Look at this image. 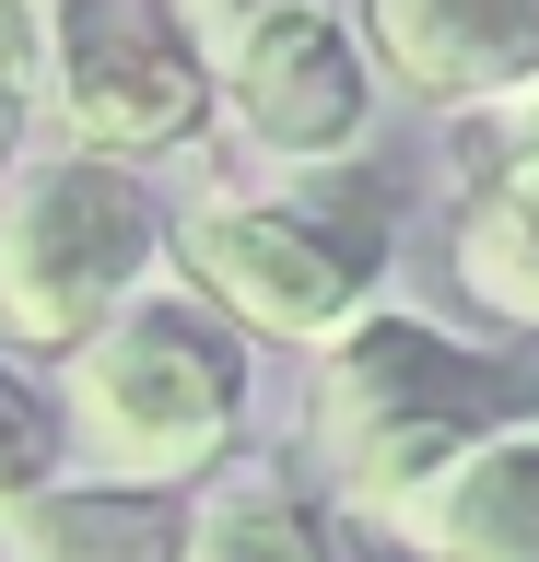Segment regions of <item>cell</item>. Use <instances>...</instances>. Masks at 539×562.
Wrapping results in <instances>:
<instances>
[{"mask_svg": "<svg viewBox=\"0 0 539 562\" xmlns=\"http://www.w3.org/2000/svg\"><path fill=\"white\" fill-rule=\"evenodd\" d=\"M504 363L458 351L423 316H352L317 363V398H305V446H317L328 492L352 516L398 527L469 446L504 434Z\"/></svg>", "mask_w": 539, "mask_h": 562, "instance_id": "1", "label": "cell"}, {"mask_svg": "<svg viewBox=\"0 0 539 562\" xmlns=\"http://www.w3.org/2000/svg\"><path fill=\"white\" fill-rule=\"evenodd\" d=\"M59 411H71L82 457H94L117 492H165L235 434V411H247V351L200 316V293H153L142 281V293L71 351V398H59Z\"/></svg>", "mask_w": 539, "mask_h": 562, "instance_id": "2", "label": "cell"}, {"mask_svg": "<svg viewBox=\"0 0 539 562\" xmlns=\"http://www.w3.org/2000/svg\"><path fill=\"white\" fill-rule=\"evenodd\" d=\"M177 258L223 316H247L270 340H328L363 316V281L388 270V188L340 165L293 176V200H212L177 223Z\"/></svg>", "mask_w": 539, "mask_h": 562, "instance_id": "3", "label": "cell"}, {"mask_svg": "<svg viewBox=\"0 0 539 562\" xmlns=\"http://www.w3.org/2000/svg\"><path fill=\"white\" fill-rule=\"evenodd\" d=\"M153 270V200L94 153L24 165L0 188V340L82 351Z\"/></svg>", "mask_w": 539, "mask_h": 562, "instance_id": "4", "label": "cell"}, {"mask_svg": "<svg viewBox=\"0 0 539 562\" xmlns=\"http://www.w3.org/2000/svg\"><path fill=\"white\" fill-rule=\"evenodd\" d=\"M47 94L94 153H165L200 130V35L177 24V0H59L47 24Z\"/></svg>", "mask_w": 539, "mask_h": 562, "instance_id": "5", "label": "cell"}, {"mask_svg": "<svg viewBox=\"0 0 539 562\" xmlns=\"http://www.w3.org/2000/svg\"><path fill=\"white\" fill-rule=\"evenodd\" d=\"M223 117L282 153V165H317V153H352L363 117H375V82H363V47L328 0H282L258 12L235 47H223Z\"/></svg>", "mask_w": 539, "mask_h": 562, "instance_id": "6", "label": "cell"}, {"mask_svg": "<svg viewBox=\"0 0 539 562\" xmlns=\"http://www.w3.org/2000/svg\"><path fill=\"white\" fill-rule=\"evenodd\" d=\"M458 165L469 200L446 223V270L481 316L539 328V70L493 105H458Z\"/></svg>", "mask_w": 539, "mask_h": 562, "instance_id": "7", "label": "cell"}, {"mask_svg": "<svg viewBox=\"0 0 539 562\" xmlns=\"http://www.w3.org/2000/svg\"><path fill=\"white\" fill-rule=\"evenodd\" d=\"M363 35L434 105H493L539 70V0H363Z\"/></svg>", "mask_w": 539, "mask_h": 562, "instance_id": "8", "label": "cell"}, {"mask_svg": "<svg viewBox=\"0 0 539 562\" xmlns=\"http://www.w3.org/2000/svg\"><path fill=\"white\" fill-rule=\"evenodd\" d=\"M423 562H539V422H504L398 516Z\"/></svg>", "mask_w": 539, "mask_h": 562, "instance_id": "9", "label": "cell"}, {"mask_svg": "<svg viewBox=\"0 0 539 562\" xmlns=\"http://www.w3.org/2000/svg\"><path fill=\"white\" fill-rule=\"evenodd\" d=\"M177 504L165 492H24L0 516V562H177Z\"/></svg>", "mask_w": 539, "mask_h": 562, "instance_id": "10", "label": "cell"}, {"mask_svg": "<svg viewBox=\"0 0 539 562\" xmlns=\"http://www.w3.org/2000/svg\"><path fill=\"white\" fill-rule=\"evenodd\" d=\"M177 562H328V527L317 504L270 469H235V481L200 504V527L177 539Z\"/></svg>", "mask_w": 539, "mask_h": 562, "instance_id": "11", "label": "cell"}, {"mask_svg": "<svg viewBox=\"0 0 539 562\" xmlns=\"http://www.w3.org/2000/svg\"><path fill=\"white\" fill-rule=\"evenodd\" d=\"M36 70H47V24H36V0H0V153H12L24 105H36Z\"/></svg>", "mask_w": 539, "mask_h": 562, "instance_id": "12", "label": "cell"}, {"mask_svg": "<svg viewBox=\"0 0 539 562\" xmlns=\"http://www.w3.org/2000/svg\"><path fill=\"white\" fill-rule=\"evenodd\" d=\"M24 492H47V411L0 375V516H12Z\"/></svg>", "mask_w": 539, "mask_h": 562, "instance_id": "13", "label": "cell"}, {"mask_svg": "<svg viewBox=\"0 0 539 562\" xmlns=\"http://www.w3.org/2000/svg\"><path fill=\"white\" fill-rule=\"evenodd\" d=\"M258 12H282V0H177V24L200 35V47H235V35H247Z\"/></svg>", "mask_w": 539, "mask_h": 562, "instance_id": "14", "label": "cell"}]
</instances>
